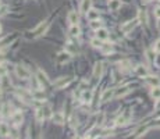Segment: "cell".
Returning <instances> with one entry per match:
<instances>
[{
  "label": "cell",
  "instance_id": "6da1fadb",
  "mask_svg": "<svg viewBox=\"0 0 160 139\" xmlns=\"http://www.w3.org/2000/svg\"><path fill=\"white\" fill-rule=\"evenodd\" d=\"M15 74H17V77L21 79H28L29 78V71H28V68L25 66H22V64H18V66H15Z\"/></svg>",
  "mask_w": 160,
  "mask_h": 139
},
{
  "label": "cell",
  "instance_id": "9a60e30c",
  "mask_svg": "<svg viewBox=\"0 0 160 139\" xmlns=\"http://www.w3.org/2000/svg\"><path fill=\"white\" fill-rule=\"evenodd\" d=\"M135 74L138 77H148V68L145 66H136L135 67Z\"/></svg>",
  "mask_w": 160,
  "mask_h": 139
},
{
  "label": "cell",
  "instance_id": "7a4b0ae2",
  "mask_svg": "<svg viewBox=\"0 0 160 139\" xmlns=\"http://www.w3.org/2000/svg\"><path fill=\"white\" fill-rule=\"evenodd\" d=\"M49 28V22H43V24H39L35 29L32 31V38H38L40 36V35H43V33L48 31Z\"/></svg>",
  "mask_w": 160,
  "mask_h": 139
},
{
  "label": "cell",
  "instance_id": "f546056e",
  "mask_svg": "<svg viewBox=\"0 0 160 139\" xmlns=\"http://www.w3.org/2000/svg\"><path fill=\"white\" fill-rule=\"evenodd\" d=\"M43 113H45V118L51 117V109L49 106H43Z\"/></svg>",
  "mask_w": 160,
  "mask_h": 139
},
{
  "label": "cell",
  "instance_id": "cb8c5ba5",
  "mask_svg": "<svg viewBox=\"0 0 160 139\" xmlns=\"http://www.w3.org/2000/svg\"><path fill=\"white\" fill-rule=\"evenodd\" d=\"M35 117H36L38 121H43L45 120V113H43V107H39V109L35 111Z\"/></svg>",
  "mask_w": 160,
  "mask_h": 139
},
{
  "label": "cell",
  "instance_id": "7402d4cb",
  "mask_svg": "<svg viewBox=\"0 0 160 139\" xmlns=\"http://www.w3.org/2000/svg\"><path fill=\"white\" fill-rule=\"evenodd\" d=\"M32 97L35 100H45L46 99V95H45V92H43V91H35L32 93Z\"/></svg>",
  "mask_w": 160,
  "mask_h": 139
},
{
  "label": "cell",
  "instance_id": "2e32d148",
  "mask_svg": "<svg viewBox=\"0 0 160 139\" xmlns=\"http://www.w3.org/2000/svg\"><path fill=\"white\" fill-rule=\"evenodd\" d=\"M91 0H82L81 2V7H79V10H81V13H84V14H86L89 10H91Z\"/></svg>",
  "mask_w": 160,
  "mask_h": 139
},
{
  "label": "cell",
  "instance_id": "e575fe53",
  "mask_svg": "<svg viewBox=\"0 0 160 139\" xmlns=\"http://www.w3.org/2000/svg\"><path fill=\"white\" fill-rule=\"evenodd\" d=\"M154 110H156V111H157V110H160V99L156 100V104H154Z\"/></svg>",
  "mask_w": 160,
  "mask_h": 139
},
{
  "label": "cell",
  "instance_id": "83f0119b",
  "mask_svg": "<svg viewBox=\"0 0 160 139\" xmlns=\"http://www.w3.org/2000/svg\"><path fill=\"white\" fill-rule=\"evenodd\" d=\"M91 28H93V29H99V28H102V22H100L99 20H92L91 21Z\"/></svg>",
  "mask_w": 160,
  "mask_h": 139
},
{
  "label": "cell",
  "instance_id": "f1b7e54d",
  "mask_svg": "<svg viewBox=\"0 0 160 139\" xmlns=\"http://www.w3.org/2000/svg\"><path fill=\"white\" fill-rule=\"evenodd\" d=\"M91 45L92 46H93V47H102V45H103V43H102V39H99V38H96V39H92L91 40Z\"/></svg>",
  "mask_w": 160,
  "mask_h": 139
},
{
  "label": "cell",
  "instance_id": "4fadbf2b",
  "mask_svg": "<svg viewBox=\"0 0 160 139\" xmlns=\"http://www.w3.org/2000/svg\"><path fill=\"white\" fill-rule=\"evenodd\" d=\"M0 136H3V138L10 136V128L6 122H0Z\"/></svg>",
  "mask_w": 160,
  "mask_h": 139
},
{
  "label": "cell",
  "instance_id": "74e56055",
  "mask_svg": "<svg viewBox=\"0 0 160 139\" xmlns=\"http://www.w3.org/2000/svg\"><path fill=\"white\" fill-rule=\"evenodd\" d=\"M157 29L160 31V18H159V21H157Z\"/></svg>",
  "mask_w": 160,
  "mask_h": 139
},
{
  "label": "cell",
  "instance_id": "8992f818",
  "mask_svg": "<svg viewBox=\"0 0 160 139\" xmlns=\"http://www.w3.org/2000/svg\"><path fill=\"white\" fill-rule=\"evenodd\" d=\"M71 81H73L71 77H64V78H60V79H57V81L55 82V88L61 89V88H64V86H67V85H68Z\"/></svg>",
  "mask_w": 160,
  "mask_h": 139
},
{
  "label": "cell",
  "instance_id": "44dd1931",
  "mask_svg": "<svg viewBox=\"0 0 160 139\" xmlns=\"http://www.w3.org/2000/svg\"><path fill=\"white\" fill-rule=\"evenodd\" d=\"M86 17H88V20H99V11H96V10H89V11L86 13Z\"/></svg>",
  "mask_w": 160,
  "mask_h": 139
},
{
  "label": "cell",
  "instance_id": "d4e9b609",
  "mask_svg": "<svg viewBox=\"0 0 160 139\" xmlns=\"http://www.w3.org/2000/svg\"><path fill=\"white\" fill-rule=\"evenodd\" d=\"M152 97H153L154 100H157V99H160V86H154L153 88V91H152Z\"/></svg>",
  "mask_w": 160,
  "mask_h": 139
},
{
  "label": "cell",
  "instance_id": "5bb4252c",
  "mask_svg": "<svg viewBox=\"0 0 160 139\" xmlns=\"http://www.w3.org/2000/svg\"><path fill=\"white\" fill-rule=\"evenodd\" d=\"M92 96H93V92L92 91H84L82 92V96H81V100L84 103H91V100H92Z\"/></svg>",
  "mask_w": 160,
  "mask_h": 139
},
{
  "label": "cell",
  "instance_id": "836d02e7",
  "mask_svg": "<svg viewBox=\"0 0 160 139\" xmlns=\"http://www.w3.org/2000/svg\"><path fill=\"white\" fill-rule=\"evenodd\" d=\"M153 50H154V51H157V53H160V39L157 40L156 43H154V46H153Z\"/></svg>",
  "mask_w": 160,
  "mask_h": 139
},
{
  "label": "cell",
  "instance_id": "3957f363",
  "mask_svg": "<svg viewBox=\"0 0 160 139\" xmlns=\"http://www.w3.org/2000/svg\"><path fill=\"white\" fill-rule=\"evenodd\" d=\"M36 78H38V82H39L40 86H43V88H46V86H49V79L48 77H46V74L43 73L42 70H38V73H36Z\"/></svg>",
  "mask_w": 160,
  "mask_h": 139
},
{
  "label": "cell",
  "instance_id": "d590c367",
  "mask_svg": "<svg viewBox=\"0 0 160 139\" xmlns=\"http://www.w3.org/2000/svg\"><path fill=\"white\" fill-rule=\"evenodd\" d=\"M154 15H156L157 18H160V7H157V9L154 10Z\"/></svg>",
  "mask_w": 160,
  "mask_h": 139
},
{
  "label": "cell",
  "instance_id": "ffe728a7",
  "mask_svg": "<svg viewBox=\"0 0 160 139\" xmlns=\"http://www.w3.org/2000/svg\"><path fill=\"white\" fill-rule=\"evenodd\" d=\"M121 7V2L120 0H109V9L112 11H117Z\"/></svg>",
  "mask_w": 160,
  "mask_h": 139
},
{
  "label": "cell",
  "instance_id": "52a82bcc",
  "mask_svg": "<svg viewBox=\"0 0 160 139\" xmlns=\"http://www.w3.org/2000/svg\"><path fill=\"white\" fill-rule=\"evenodd\" d=\"M70 58H71V53L67 50L61 51V53H59L57 56V63L59 64H66L67 61H70Z\"/></svg>",
  "mask_w": 160,
  "mask_h": 139
},
{
  "label": "cell",
  "instance_id": "d6986e66",
  "mask_svg": "<svg viewBox=\"0 0 160 139\" xmlns=\"http://www.w3.org/2000/svg\"><path fill=\"white\" fill-rule=\"evenodd\" d=\"M146 82H148L149 85H152V86H160V78H157V77H146Z\"/></svg>",
  "mask_w": 160,
  "mask_h": 139
},
{
  "label": "cell",
  "instance_id": "4dcf8cb0",
  "mask_svg": "<svg viewBox=\"0 0 160 139\" xmlns=\"http://www.w3.org/2000/svg\"><path fill=\"white\" fill-rule=\"evenodd\" d=\"M120 70H124V71L130 70V61H121L120 63Z\"/></svg>",
  "mask_w": 160,
  "mask_h": 139
},
{
  "label": "cell",
  "instance_id": "7c38bea8",
  "mask_svg": "<svg viewBox=\"0 0 160 139\" xmlns=\"http://www.w3.org/2000/svg\"><path fill=\"white\" fill-rule=\"evenodd\" d=\"M96 36L102 40H106L109 38V31L106 28H99V29H96Z\"/></svg>",
  "mask_w": 160,
  "mask_h": 139
},
{
  "label": "cell",
  "instance_id": "4316f807",
  "mask_svg": "<svg viewBox=\"0 0 160 139\" xmlns=\"http://www.w3.org/2000/svg\"><path fill=\"white\" fill-rule=\"evenodd\" d=\"M100 50L103 51V53H110V51L113 50V46H112V43H105V45H102V47H100Z\"/></svg>",
  "mask_w": 160,
  "mask_h": 139
},
{
  "label": "cell",
  "instance_id": "1f68e13d",
  "mask_svg": "<svg viewBox=\"0 0 160 139\" xmlns=\"http://www.w3.org/2000/svg\"><path fill=\"white\" fill-rule=\"evenodd\" d=\"M146 56H148V60L150 61V63H153V61H154V58H156V56H153L152 50H148V51H146Z\"/></svg>",
  "mask_w": 160,
  "mask_h": 139
},
{
  "label": "cell",
  "instance_id": "f35d334b",
  "mask_svg": "<svg viewBox=\"0 0 160 139\" xmlns=\"http://www.w3.org/2000/svg\"><path fill=\"white\" fill-rule=\"evenodd\" d=\"M0 96H2V88H0Z\"/></svg>",
  "mask_w": 160,
  "mask_h": 139
},
{
  "label": "cell",
  "instance_id": "60d3db41",
  "mask_svg": "<svg viewBox=\"0 0 160 139\" xmlns=\"http://www.w3.org/2000/svg\"><path fill=\"white\" fill-rule=\"evenodd\" d=\"M0 6H2V3H0Z\"/></svg>",
  "mask_w": 160,
  "mask_h": 139
},
{
  "label": "cell",
  "instance_id": "8d00e7d4",
  "mask_svg": "<svg viewBox=\"0 0 160 139\" xmlns=\"http://www.w3.org/2000/svg\"><path fill=\"white\" fill-rule=\"evenodd\" d=\"M154 63H156L157 66H160V53H159V56H156V58H154Z\"/></svg>",
  "mask_w": 160,
  "mask_h": 139
},
{
  "label": "cell",
  "instance_id": "277c9868",
  "mask_svg": "<svg viewBox=\"0 0 160 139\" xmlns=\"http://www.w3.org/2000/svg\"><path fill=\"white\" fill-rule=\"evenodd\" d=\"M136 24H138V20H136V18L135 20H131V21L125 22V24L121 27V31H123L124 33H128V32H131V31L136 27Z\"/></svg>",
  "mask_w": 160,
  "mask_h": 139
},
{
  "label": "cell",
  "instance_id": "ba28073f",
  "mask_svg": "<svg viewBox=\"0 0 160 139\" xmlns=\"http://www.w3.org/2000/svg\"><path fill=\"white\" fill-rule=\"evenodd\" d=\"M128 121H130V113L125 111L124 114H121L120 117L116 120V125H125Z\"/></svg>",
  "mask_w": 160,
  "mask_h": 139
},
{
  "label": "cell",
  "instance_id": "ab89813d",
  "mask_svg": "<svg viewBox=\"0 0 160 139\" xmlns=\"http://www.w3.org/2000/svg\"><path fill=\"white\" fill-rule=\"evenodd\" d=\"M0 32H2V25H0Z\"/></svg>",
  "mask_w": 160,
  "mask_h": 139
},
{
  "label": "cell",
  "instance_id": "ac0fdd59",
  "mask_svg": "<svg viewBox=\"0 0 160 139\" xmlns=\"http://www.w3.org/2000/svg\"><path fill=\"white\" fill-rule=\"evenodd\" d=\"M130 86H121V88H118L117 89V92H116V96L117 97H123V96H125L127 93H130Z\"/></svg>",
  "mask_w": 160,
  "mask_h": 139
},
{
  "label": "cell",
  "instance_id": "e0dca14e",
  "mask_svg": "<svg viewBox=\"0 0 160 139\" xmlns=\"http://www.w3.org/2000/svg\"><path fill=\"white\" fill-rule=\"evenodd\" d=\"M11 120H13V122H14V125H20L22 122V114H21V111H15L14 114L11 115Z\"/></svg>",
  "mask_w": 160,
  "mask_h": 139
},
{
  "label": "cell",
  "instance_id": "d6a6232c",
  "mask_svg": "<svg viewBox=\"0 0 160 139\" xmlns=\"http://www.w3.org/2000/svg\"><path fill=\"white\" fill-rule=\"evenodd\" d=\"M7 74V68L3 66H0V78H3V77H6Z\"/></svg>",
  "mask_w": 160,
  "mask_h": 139
},
{
  "label": "cell",
  "instance_id": "484cf974",
  "mask_svg": "<svg viewBox=\"0 0 160 139\" xmlns=\"http://www.w3.org/2000/svg\"><path fill=\"white\" fill-rule=\"evenodd\" d=\"M2 115H3V117H9V115H10V106L7 104V103H4V104H3V109H2Z\"/></svg>",
  "mask_w": 160,
  "mask_h": 139
},
{
  "label": "cell",
  "instance_id": "9c48e42d",
  "mask_svg": "<svg viewBox=\"0 0 160 139\" xmlns=\"http://www.w3.org/2000/svg\"><path fill=\"white\" fill-rule=\"evenodd\" d=\"M51 120H53V122L57 125H63L64 124V114L61 111H57L55 113V114L51 115Z\"/></svg>",
  "mask_w": 160,
  "mask_h": 139
},
{
  "label": "cell",
  "instance_id": "8fae6325",
  "mask_svg": "<svg viewBox=\"0 0 160 139\" xmlns=\"http://www.w3.org/2000/svg\"><path fill=\"white\" fill-rule=\"evenodd\" d=\"M68 22L71 25H78V22H79V17H78V14H77L75 11H70L68 13Z\"/></svg>",
  "mask_w": 160,
  "mask_h": 139
},
{
  "label": "cell",
  "instance_id": "30bf717a",
  "mask_svg": "<svg viewBox=\"0 0 160 139\" xmlns=\"http://www.w3.org/2000/svg\"><path fill=\"white\" fill-rule=\"evenodd\" d=\"M113 96H114V91H113V89H106V91L102 93V97H100V100H102L103 103H105V102H109L110 99H113Z\"/></svg>",
  "mask_w": 160,
  "mask_h": 139
},
{
  "label": "cell",
  "instance_id": "5b68a950",
  "mask_svg": "<svg viewBox=\"0 0 160 139\" xmlns=\"http://www.w3.org/2000/svg\"><path fill=\"white\" fill-rule=\"evenodd\" d=\"M105 64L102 63V61H97L96 64H95V67H93V77L96 79H99L100 77L103 75V70H105Z\"/></svg>",
  "mask_w": 160,
  "mask_h": 139
},
{
  "label": "cell",
  "instance_id": "603a6c76",
  "mask_svg": "<svg viewBox=\"0 0 160 139\" xmlns=\"http://www.w3.org/2000/svg\"><path fill=\"white\" fill-rule=\"evenodd\" d=\"M79 33H81V29H79L78 25H71V28H70V35H71V36H78Z\"/></svg>",
  "mask_w": 160,
  "mask_h": 139
}]
</instances>
